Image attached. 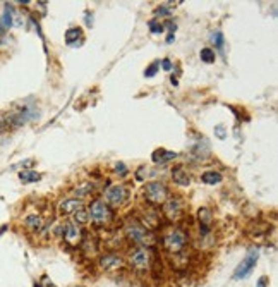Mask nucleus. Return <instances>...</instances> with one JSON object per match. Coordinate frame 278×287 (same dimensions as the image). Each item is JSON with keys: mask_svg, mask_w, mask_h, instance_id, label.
I'll return each mask as SVG.
<instances>
[{"mask_svg": "<svg viewBox=\"0 0 278 287\" xmlns=\"http://www.w3.org/2000/svg\"><path fill=\"white\" fill-rule=\"evenodd\" d=\"M129 261L138 270H146L150 267V251H148V247H138V249H134L131 253Z\"/></svg>", "mask_w": 278, "mask_h": 287, "instance_id": "6e6552de", "label": "nucleus"}, {"mask_svg": "<svg viewBox=\"0 0 278 287\" xmlns=\"http://www.w3.org/2000/svg\"><path fill=\"white\" fill-rule=\"evenodd\" d=\"M143 196L151 205H161L168 198V189L163 182L153 181V182H148L143 188Z\"/></svg>", "mask_w": 278, "mask_h": 287, "instance_id": "20e7f679", "label": "nucleus"}, {"mask_svg": "<svg viewBox=\"0 0 278 287\" xmlns=\"http://www.w3.org/2000/svg\"><path fill=\"white\" fill-rule=\"evenodd\" d=\"M213 41H215L216 48L222 50L223 48V35L222 31H215V35H213Z\"/></svg>", "mask_w": 278, "mask_h": 287, "instance_id": "4be33fe9", "label": "nucleus"}, {"mask_svg": "<svg viewBox=\"0 0 278 287\" xmlns=\"http://www.w3.org/2000/svg\"><path fill=\"white\" fill-rule=\"evenodd\" d=\"M124 231H125V238H127L132 245H136L139 247H148L153 243V238H151V234L148 232V229L144 227L139 220H136V218H131V220L125 224Z\"/></svg>", "mask_w": 278, "mask_h": 287, "instance_id": "f257e3e1", "label": "nucleus"}, {"mask_svg": "<svg viewBox=\"0 0 278 287\" xmlns=\"http://www.w3.org/2000/svg\"><path fill=\"white\" fill-rule=\"evenodd\" d=\"M150 28H151V31H153V33H161V31H163V26H161V24H158L157 21H150Z\"/></svg>", "mask_w": 278, "mask_h": 287, "instance_id": "b1692460", "label": "nucleus"}, {"mask_svg": "<svg viewBox=\"0 0 278 287\" xmlns=\"http://www.w3.org/2000/svg\"><path fill=\"white\" fill-rule=\"evenodd\" d=\"M74 218H76V222H78V224H86V222L89 220V218H88V211H86L84 208H79V210L74 213Z\"/></svg>", "mask_w": 278, "mask_h": 287, "instance_id": "412c9836", "label": "nucleus"}, {"mask_svg": "<svg viewBox=\"0 0 278 287\" xmlns=\"http://www.w3.org/2000/svg\"><path fill=\"white\" fill-rule=\"evenodd\" d=\"M2 26L3 28H10V26H12V16H10V5H9V3L5 5V10H3Z\"/></svg>", "mask_w": 278, "mask_h": 287, "instance_id": "aec40b11", "label": "nucleus"}, {"mask_svg": "<svg viewBox=\"0 0 278 287\" xmlns=\"http://www.w3.org/2000/svg\"><path fill=\"white\" fill-rule=\"evenodd\" d=\"M79 208H82V202L71 198V200H66V202L60 203L59 211H60V215H72V213H76Z\"/></svg>", "mask_w": 278, "mask_h": 287, "instance_id": "1a4fd4ad", "label": "nucleus"}, {"mask_svg": "<svg viewBox=\"0 0 278 287\" xmlns=\"http://www.w3.org/2000/svg\"><path fill=\"white\" fill-rule=\"evenodd\" d=\"M216 134H218V138H225V129H223V125H216Z\"/></svg>", "mask_w": 278, "mask_h": 287, "instance_id": "bb28decb", "label": "nucleus"}, {"mask_svg": "<svg viewBox=\"0 0 278 287\" xmlns=\"http://www.w3.org/2000/svg\"><path fill=\"white\" fill-rule=\"evenodd\" d=\"M258 258H259V251L256 249V247H251V249L247 251V254L244 256V260L239 263V267L236 268V272H234V279H236V281L247 279L249 275L252 274V270H254L256 263H258Z\"/></svg>", "mask_w": 278, "mask_h": 287, "instance_id": "39448f33", "label": "nucleus"}, {"mask_svg": "<svg viewBox=\"0 0 278 287\" xmlns=\"http://www.w3.org/2000/svg\"><path fill=\"white\" fill-rule=\"evenodd\" d=\"M36 287H55L52 282L48 281V277H43L41 279V284H36Z\"/></svg>", "mask_w": 278, "mask_h": 287, "instance_id": "a878e982", "label": "nucleus"}, {"mask_svg": "<svg viewBox=\"0 0 278 287\" xmlns=\"http://www.w3.org/2000/svg\"><path fill=\"white\" fill-rule=\"evenodd\" d=\"M161 66H163L165 71H170L172 69V62H170V60H167V59H165L163 62H161Z\"/></svg>", "mask_w": 278, "mask_h": 287, "instance_id": "c85d7f7f", "label": "nucleus"}, {"mask_svg": "<svg viewBox=\"0 0 278 287\" xmlns=\"http://www.w3.org/2000/svg\"><path fill=\"white\" fill-rule=\"evenodd\" d=\"M81 37H82L81 28H71L66 33V43L67 45H74V43L78 41V38H81Z\"/></svg>", "mask_w": 278, "mask_h": 287, "instance_id": "a211bd4d", "label": "nucleus"}, {"mask_svg": "<svg viewBox=\"0 0 278 287\" xmlns=\"http://www.w3.org/2000/svg\"><path fill=\"white\" fill-rule=\"evenodd\" d=\"M222 179H223L222 174L215 170H206L201 175V181H203L204 184H218V182H222Z\"/></svg>", "mask_w": 278, "mask_h": 287, "instance_id": "2eb2a0df", "label": "nucleus"}, {"mask_svg": "<svg viewBox=\"0 0 278 287\" xmlns=\"http://www.w3.org/2000/svg\"><path fill=\"white\" fill-rule=\"evenodd\" d=\"M157 69H158V62H155V64H151L150 67L146 69V73H144V76L146 78H151V76H155L157 74Z\"/></svg>", "mask_w": 278, "mask_h": 287, "instance_id": "5701e85b", "label": "nucleus"}, {"mask_svg": "<svg viewBox=\"0 0 278 287\" xmlns=\"http://www.w3.org/2000/svg\"><path fill=\"white\" fill-rule=\"evenodd\" d=\"M60 231L64 232V238L69 243H78L79 239H81V231H79L74 224H64L62 227H60Z\"/></svg>", "mask_w": 278, "mask_h": 287, "instance_id": "9d476101", "label": "nucleus"}, {"mask_svg": "<svg viewBox=\"0 0 278 287\" xmlns=\"http://www.w3.org/2000/svg\"><path fill=\"white\" fill-rule=\"evenodd\" d=\"M115 172H117V174H120V175H124V174H127V168H125L124 164H117V165H115Z\"/></svg>", "mask_w": 278, "mask_h": 287, "instance_id": "393cba45", "label": "nucleus"}, {"mask_svg": "<svg viewBox=\"0 0 278 287\" xmlns=\"http://www.w3.org/2000/svg\"><path fill=\"white\" fill-rule=\"evenodd\" d=\"M100 265H102V268H105V270L117 268V267H120L122 265V258L117 256V254H114V253H108V254H105V256H102Z\"/></svg>", "mask_w": 278, "mask_h": 287, "instance_id": "9b49d317", "label": "nucleus"}, {"mask_svg": "<svg viewBox=\"0 0 278 287\" xmlns=\"http://www.w3.org/2000/svg\"><path fill=\"white\" fill-rule=\"evenodd\" d=\"M187 241H189V238L182 229H172L168 234L163 236V247L167 249V253L179 254L186 249Z\"/></svg>", "mask_w": 278, "mask_h": 287, "instance_id": "f03ea898", "label": "nucleus"}, {"mask_svg": "<svg viewBox=\"0 0 278 287\" xmlns=\"http://www.w3.org/2000/svg\"><path fill=\"white\" fill-rule=\"evenodd\" d=\"M175 157H177L175 152H168V150L160 148V150H155L153 152V162L155 164H165V162H168V160H174Z\"/></svg>", "mask_w": 278, "mask_h": 287, "instance_id": "ddd939ff", "label": "nucleus"}, {"mask_svg": "<svg viewBox=\"0 0 278 287\" xmlns=\"http://www.w3.org/2000/svg\"><path fill=\"white\" fill-rule=\"evenodd\" d=\"M268 286V277H261L258 281V287H266Z\"/></svg>", "mask_w": 278, "mask_h": 287, "instance_id": "cd10ccee", "label": "nucleus"}, {"mask_svg": "<svg viewBox=\"0 0 278 287\" xmlns=\"http://www.w3.org/2000/svg\"><path fill=\"white\" fill-rule=\"evenodd\" d=\"M172 177H174V181L180 186H189L191 184V175L187 174V170L184 167H174L172 168Z\"/></svg>", "mask_w": 278, "mask_h": 287, "instance_id": "f8f14e48", "label": "nucleus"}, {"mask_svg": "<svg viewBox=\"0 0 278 287\" xmlns=\"http://www.w3.org/2000/svg\"><path fill=\"white\" fill-rule=\"evenodd\" d=\"M209 222H211V213L208 208H201L199 210V229L203 234L209 232Z\"/></svg>", "mask_w": 278, "mask_h": 287, "instance_id": "4468645a", "label": "nucleus"}, {"mask_svg": "<svg viewBox=\"0 0 278 287\" xmlns=\"http://www.w3.org/2000/svg\"><path fill=\"white\" fill-rule=\"evenodd\" d=\"M3 33V26H2V23H0V35Z\"/></svg>", "mask_w": 278, "mask_h": 287, "instance_id": "c756f323", "label": "nucleus"}, {"mask_svg": "<svg viewBox=\"0 0 278 287\" xmlns=\"http://www.w3.org/2000/svg\"><path fill=\"white\" fill-rule=\"evenodd\" d=\"M24 225L30 227L31 231H38V229H41L43 222H41V218H40L38 215H28V217L24 218Z\"/></svg>", "mask_w": 278, "mask_h": 287, "instance_id": "f3484780", "label": "nucleus"}, {"mask_svg": "<svg viewBox=\"0 0 278 287\" xmlns=\"http://www.w3.org/2000/svg\"><path fill=\"white\" fill-rule=\"evenodd\" d=\"M19 179L24 184H31V182H38L40 179H41V175L36 170H23V172H19Z\"/></svg>", "mask_w": 278, "mask_h": 287, "instance_id": "dca6fc26", "label": "nucleus"}, {"mask_svg": "<svg viewBox=\"0 0 278 287\" xmlns=\"http://www.w3.org/2000/svg\"><path fill=\"white\" fill-rule=\"evenodd\" d=\"M184 211V203L180 198H177V196H174V198H167L163 203V213L167 215L168 220H177V218L182 215Z\"/></svg>", "mask_w": 278, "mask_h": 287, "instance_id": "0eeeda50", "label": "nucleus"}, {"mask_svg": "<svg viewBox=\"0 0 278 287\" xmlns=\"http://www.w3.org/2000/svg\"><path fill=\"white\" fill-rule=\"evenodd\" d=\"M199 57H201V60L206 62V64L215 62V52H213L211 48H203L201 50V53H199Z\"/></svg>", "mask_w": 278, "mask_h": 287, "instance_id": "6ab92c4d", "label": "nucleus"}, {"mask_svg": "<svg viewBox=\"0 0 278 287\" xmlns=\"http://www.w3.org/2000/svg\"><path fill=\"white\" fill-rule=\"evenodd\" d=\"M86 211H88V218L95 225H105L114 218V213H112L110 206L105 202H102V200L91 202V205H89V208Z\"/></svg>", "mask_w": 278, "mask_h": 287, "instance_id": "7ed1b4c3", "label": "nucleus"}, {"mask_svg": "<svg viewBox=\"0 0 278 287\" xmlns=\"http://www.w3.org/2000/svg\"><path fill=\"white\" fill-rule=\"evenodd\" d=\"M105 200L110 206H120L124 205V202L127 200V189L120 184H115V186H110V188L105 191Z\"/></svg>", "mask_w": 278, "mask_h": 287, "instance_id": "423d86ee", "label": "nucleus"}]
</instances>
